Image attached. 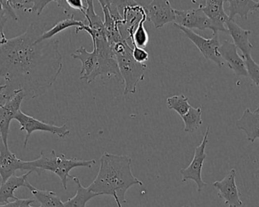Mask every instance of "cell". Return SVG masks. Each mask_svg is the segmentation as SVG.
Wrapping results in <instances>:
<instances>
[{
  "label": "cell",
  "mask_w": 259,
  "mask_h": 207,
  "mask_svg": "<svg viewBox=\"0 0 259 207\" xmlns=\"http://www.w3.org/2000/svg\"><path fill=\"white\" fill-rule=\"evenodd\" d=\"M255 112H259V104H258V108H257L256 109H255Z\"/></svg>",
  "instance_id": "836d02e7"
},
{
  "label": "cell",
  "mask_w": 259,
  "mask_h": 207,
  "mask_svg": "<svg viewBox=\"0 0 259 207\" xmlns=\"http://www.w3.org/2000/svg\"><path fill=\"white\" fill-rule=\"evenodd\" d=\"M258 9H259V0H258Z\"/></svg>",
  "instance_id": "d590c367"
},
{
  "label": "cell",
  "mask_w": 259,
  "mask_h": 207,
  "mask_svg": "<svg viewBox=\"0 0 259 207\" xmlns=\"http://www.w3.org/2000/svg\"><path fill=\"white\" fill-rule=\"evenodd\" d=\"M85 24H86V23L84 21L76 20L74 18V15H72L67 19L59 21L50 30L44 32V34L37 40L44 41L47 40V39H53V36H56V34L61 33L63 30H66V29L69 28V27H76V28H77V27H83Z\"/></svg>",
  "instance_id": "7402d4cb"
},
{
  "label": "cell",
  "mask_w": 259,
  "mask_h": 207,
  "mask_svg": "<svg viewBox=\"0 0 259 207\" xmlns=\"http://www.w3.org/2000/svg\"><path fill=\"white\" fill-rule=\"evenodd\" d=\"M100 170L94 182L88 187L100 195L116 197L121 204L127 202L126 193L134 185L143 183L133 174L131 158L105 152L100 157Z\"/></svg>",
  "instance_id": "7a4b0ae2"
},
{
  "label": "cell",
  "mask_w": 259,
  "mask_h": 207,
  "mask_svg": "<svg viewBox=\"0 0 259 207\" xmlns=\"http://www.w3.org/2000/svg\"><path fill=\"white\" fill-rule=\"evenodd\" d=\"M219 52L222 60L234 71L235 75L248 77L244 59L239 54L238 49L234 43L224 41L219 47Z\"/></svg>",
  "instance_id": "5bb4252c"
},
{
  "label": "cell",
  "mask_w": 259,
  "mask_h": 207,
  "mask_svg": "<svg viewBox=\"0 0 259 207\" xmlns=\"http://www.w3.org/2000/svg\"><path fill=\"white\" fill-rule=\"evenodd\" d=\"M5 89H6V85H0V96L2 95V94H3V92L4 91Z\"/></svg>",
  "instance_id": "1f68e13d"
},
{
  "label": "cell",
  "mask_w": 259,
  "mask_h": 207,
  "mask_svg": "<svg viewBox=\"0 0 259 207\" xmlns=\"http://www.w3.org/2000/svg\"><path fill=\"white\" fill-rule=\"evenodd\" d=\"M182 207H190V206H182Z\"/></svg>",
  "instance_id": "e575fe53"
},
{
  "label": "cell",
  "mask_w": 259,
  "mask_h": 207,
  "mask_svg": "<svg viewBox=\"0 0 259 207\" xmlns=\"http://www.w3.org/2000/svg\"><path fill=\"white\" fill-rule=\"evenodd\" d=\"M228 10L229 11L230 19L234 20L237 15H240L243 19L248 20L249 14L255 12L258 9V0H230Z\"/></svg>",
  "instance_id": "ffe728a7"
},
{
  "label": "cell",
  "mask_w": 259,
  "mask_h": 207,
  "mask_svg": "<svg viewBox=\"0 0 259 207\" xmlns=\"http://www.w3.org/2000/svg\"><path fill=\"white\" fill-rule=\"evenodd\" d=\"M8 21H9V18H4L0 21V47L4 44L8 39L4 33V27Z\"/></svg>",
  "instance_id": "4dcf8cb0"
},
{
  "label": "cell",
  "mask_w": 259,
  "mask_h": 207,
  "mask_svg": "<svg viewBox=\"0 0 259 207\" xmlns=\"http://www.w3.org/2000/svg\"><path fill=\"white\" fill-rule=\"evenodd\" d=\"M46 24L32 23L25 32L8 39L0 47V78L6 89L0 103L22 91L25 100L44 95L53 86L62 69V56L56 39L38 41Z\"/></svg>",
  "instance_id": "6da1fadb"
},
{
  "label": "cell",
  "mask_w": 259,
  "mask_h": 207,
  "mask_svg": "<svg viewBox=\"0 0 259 207\" xmlns=\"http://www.w3.org/2000/svg\"><path fill=\"white\" fill-rule=\"evenodd\" d=\"M146 18L155 28H161L165 24L175 22V12L168 0H154L143 6Z\"/></svg>",
  "instance_id": "30bf717a"
},
{
  "label": "cell",
  "mask_w": 259,
  "mask_h": 207,
  "mask_svg": "<svg viewBox=\"0 0 259 207\" xmlns=\"http://www.w3.org/2000/svg\"><path fill=\"white\" fill-rule=\"evenodd\" d=\"M175 25L181 26L187 29H198L204 30L206 29L212 30L211 21L205 15L200 8L188 10L175 9Z\"/></svg>",
  "instance_id": "7c38bea8"
},
{
  "label": "cell",
  "mask_w": 259,
  "mask_h": 207,
  "mask_svg": "<svg viewBox=\"0 0 259 207\" xmlns=\"http://www.w3.org/2000/svg\"><path fill=\"white\" fill-rule=\"evenodd\" d=\"M181 118L184 123V132L193 133L202 126V109L191 106L187 113L181 116Z\"/></svg>",
  "instance_id": "603a6c76"
},
{
  "label": "cell",
  "mask_w": 259,
  "mask_h": 207,
  "mask_svg": "<svg viewBox=\"0 0 259 207\" xmlns=\"http://www.w3.org/2000/svg\"><path fill=\"white\" fill-rule=\"evenodd\" d=\"M32 172H27L21 176H13L9 178L6 182L0 185V205L9 203V199L15 200L18 197L15 195V191L20 188H25L27 185V178Z\"/></svg>",
  "instance_id": "ac0fdd59"
},
{
  "label": "cell",
  "mask_w": 259,
  "mask_h": 207,
  "mask_svg": "<svg viewBox=\"0 0 259 207\" xmlns=\"http://www.w3.org/2000/svg\"><path fill=\"white\" fill-rule=\"evenodd\" d=\"M175 26L180 29L181 31L184 32L186 36L197 47L198 50L200 51L205 59L212 61L220 68L223 67L225 62L222 60L219 52V49L221 46L219 33H214L211 38H205L195 33L193 30H190L181 26Z\"/></svg>",
  "instance_id": "52a82bcc"
},
{
  "label": "cell",
  "mask_w": 259,
  "mask_h": 207,
  "mask_svg": "<svg viewBox=\"0 0 259 207\" xmlns=\"http://www.w3.org/2000/svg\"><path fill=\"white\" fill-rule=\"evenodd\" d=\"M25 100L22 91H15L12 97L0 103V136L3 142L8 145V136L10 129L11 121L15 119V115L21 109V105Z\"/></svg>",
  "instance_id": "ba28073f"
},
{
  "label": "cell",
  "mask_w": 259,
  "mask_h": 207,
  "mask_svg": "<svg viewBox=\"0 0 259 207\" xmlns=\"http://www.w3.org/2000/svg\"><path fill=\"white\" fill-rule=\"evenodd\" d=\"M246 64L248 77L252 79V81L259 88V65L252 59V56L243 58Z\"/></svg>",
  "instance_id": "484cf974"
},
{
  "label": "cell",
  "mask_w": 259,
  "mask_h": 207,
  "mask_svg": "<svg viewBox=\"0 0 259 207\" xmlns=\"http://www.w3.org/2000/svg\"><path fill=\"white\" fill-rule=\"evenodd\" d=\"M71 57L79 59L81 62L80 80H86L87 83L91 84L96 80V72L98 66V56L97 51L88 52L83 47H79Z\"/></svg>",
  "instance_id": "9a60e30c"
},
{
  "label": "cell",
  "mask_w": 259,
  "mask_h": 207,
  "mask_svg": "<svg viewBox=\"0 0 259 207\" xmlns=\"http://www.w3.org/2000/svg\"><path fill=\"white\" fill-rule=\"evenodd\" d=\"M236 126L246 134V138L251 143H254L259 137V112H252L247 108L243 115L236 121Z\"/></svg>",
  "instance_id": "e0dca14e"
},
{
  "label": "cell",
  "mask_w": 259,
  "mask_h": 207,
  "mask_svg": "<svg viewBox=\"0 0 259 207\" xmlns=\"http://www.w3.org/2000/svg\"><path fill=\"white\" fill-rule=\"evenodd\" d=\"M51 2L53 1H51V0H49V1L48 0H46V1H33V12H32V13H36L37 15H40L41 12L44 11V9Z\"/></svg>",
  "instance_id": "f546056e"
},
{
  "label": "cell",
  "mask_w": 259,
  "mask_h": 207,
  "mask_svg": "<svg viewBox=\"0 0 259 207\" xmlns=\"http://www.w3.org/2000/svg\"><path fill=\"white\" fill-rule=\"evenodd\" d=\"M210 132V126H208L204 135L203 139L202 142L195 149L194 156L190 165L187 168L181 169L180 173L182 176L181 182H187V180H192L197 185V191L200 193L204 188L207 187V183H205L202 178V170L204 162L207 157L205 153V148L208 142V135Z\"/></svg>",
  "instance_id": "5b68a950"
},
{
  "label": "cell",
  "mask_w": 259,
  "mask_h": 207,
  "mask_svg": "<svg viewBox=\"0 0 259 207\" xmlns=\"http://www.w3.org/2000/svg\"><path fill=\"white\" fill-rule=\"evenodd\" d=\"M224 0H206L205 5H199V8L202 9L205 15L209 18L212 25L213 34L222 31L228 33L225 24L229 19L224 9Z\"/></svg>",
  "instance_id": "4fadbf2b"
},
{
  "label": "cell",
  "mask_w": 259,
  "mask_h": 207,
  "mask_svg": "<svg viewBox=\"0 0 259 207\" xmlns=\"http://www.w3.org/2000/svg\"><path fill=\"white\" fill-rule=\"evenodd\" d=\"M15 119L17 120L21 126V131L27 132L24 141V148L27 147L30 137L34 132H49L60 138H65L68 136L70 130L66 124L57 126L53 124H48L40 120L36 119L34 117L30 116L20 110L15 115Z\"/></svg>",
  "instance_id": "8992f818"
},
{
  "label": "cell",
  "mask_w": 259,
  "mask_h": 207,
  "mask_svg": "<svg viewBox=\"0 0 259 207\" xmlns=\"http://www.w3.org/2000/svg\"><path fill=\"white\" fill-rule=\"evenodd\" d=\"M114 198H115V202H116L117 205H118V207H122V204H121V203H120L119 200H118V199L116 197H113Z\"/></svg>",
  "instance_id": "d6a6232c"
},
{
  "label": "cell",
  "mask_w": 259,
  "mask_h": 207,
  "mask_svg": "<svg viewBox=\"0 0 259 207\" xmlns=\"http://www.w3.org/2000/svg\"><path fill=\"white\" fill-rule=\"evenodd\" d=\"M132 56L134 60L140 64H146L149 58V53L145 49L140 48L135 45H133Z\"/></svg>",
  "instance_id": "83f0119b"
},
{
  "label": "cell",
  "mask_w": 259,
  "mask_h": 207,
  "mask_svg": "<svg viewBox=\"0 0 259 207\" xmlns=\"http://www.w3.org/2000/svg\"><path fill=\"white\" fill-rule=\"evenodd\" d=\"M166 103L169 109L175 111L181 117L187 114L191 107L189 103L188 97L183 94L168 97L166 100Z\"/></svg>",
  "instance_id": "cb8c5ba5"
},
{
  "label": "cell",
  "mask_w": 259,
  "mask_h": 207,
  "mask_svg": "<svg viewBox=\"0 0 259 207\" xmlns=\"http://www.w3.org/2000/svg\"><path fill=\"white\" fill-rule=\"evenodd\" d=\"M258 138H259V137H258Z\"/></svg>",
  "instance_id": "8d00e7d4"
},
{
  "label": "cell",
  "mask_w": 259,
  "mask_h": 207,
  "mask_svg": "<svg viewBox=\"0 0 259 207\" xmlns=\"http://www.w3.org/2000/svg\"><path fill=\"white\" fill-rule=\"evenodd\" d=\"M72 180L77 185V192L74 197L64 202L65 207H86L87 203L91 199L100 196L91 191L89 188L83 187L78 178L73 177Z\"/></svg>",
  "instance_id": "44dd1931"
},
{
  "label": "cell",
  "mask_w": 259,
  "mask_h": 207,
  "mask_svg": "<svg viewBox=\"0 0 259 207\" xmlns=\"http://www.w3.org/2000/svg\"><path fill=\"white\" fill-rule=\"evenodd\" d=\"M36 200L34 198L20 199L9 202L6 204L0 205V207H35L32 206V203H34Z\"/></svg>",
  "instance_id": "f1b7e54d"
},
{
  "label": "cell",
  "mask_w": 259,
  "mask_h": 207,
  "mask_svg": "<svg viewBox=\"0 0 259 207\" xmlns=\"http://www.w3.org/2000/svg\"><path fill=\"white\" fill-rule=\"evenodd\" d=\"M56 2L59 7L64 9V12L65 13L68 12V9H72L74 10L80 11V12L83 13V15H85L86 7L83 5V1H82V0H64V1L58 0Z\"/></svg>",
  "instance_id": "4316f807"
},
{
  "label": "cell",
  "mask_w": 259,
  "mask_h": 207,
  "mask_svg": "<svg viewBox=\"0 0 259 207\" xmlns=\"http://www.w3.org/2000/svg\"><path fill=\"white\" fill-rule=\"evenodd\" d=\"M25 188L33 194L35 200L39 202V207H65L60 197L54 191L37 189L29 182H27Z\"/></svg>",
  "instance_id": "d6986e66"
},
{
  "label": "cell",
  "mask_w": 259,
  "mask_h": 207,
  "mask_svg": "<svg viewBox=\"0 0 259 207\" xmlns=\"http://www.w3.org/2000/svg\"><path fill=\"white\" fill-rule=\"evenodd\" d=\"M18 170H25L33 173L30 161H24L17 157L15 153L9 150L0 136V177L1 183L6 182L9 178L15 176Z\"/></svg>",
  "instance_id": "9c48e42d"
},
{
  "label": "cell",
  "mask_w": 259,
  "mask_h": 207,
  "mask_svg": "<svg viewBox=\"0 0 259 207\" xmlns=\"http://www.w3.org/2000/svg\"><path fill=\"white\" fill-rule=\"evenodd\" d=\"M146 20H147V18L145 14L144 16L139 22L138 25L136 27L133 36L131 37L132 45L137 46L140 48L144 49L145 47H147L149 40V34L144 27V23L146 22Z\"/></svg>",
  "instance_id": "d4e9b609"
},
{
  "label": "cell",
  "mask_w": 259,
  "mask_h": 207,
  "mask_svg": "<svg viewBox=\"0 0 259 207\" xmlns=\"http://www.w3.org/2000/svg\"><path fill=\"white\" fill-rule=\"evenodd\" d=\"M116 57L120 73L124 84V95L135 94L137 85L143 80L147 69L146 64L137 63L132 56L133 48L127 40L121 41L112 46Z\"/></svg>",
  "instance_id": "277c9868"
},
{
  "label": "cell",
  "mask_w": 259,
  "mask_h": 207,
  "mask_svg": "<svg viewBox=\"0 0 259 207\" xmlns=\"http://www.w3.org/2000/svg\"><path fill=\"white\" fill-rule=\"evenodd\" d=\"M225 25L228 29V34L231 35L234 40V44L241 51L243 58L252 56L251 52L254 47L249 41L251 30H245L236 22L235 20L230 18L227 21Z\"/></svg>",
  "instance_id": "2e32d148"
},
{
  "label": "cell",
  "mask_w": 259,
  "mask_h": 207,
  "mask_svg": "<svg viewBox=\"0 0 259 207\" xmlns=\"http://www.w3.org/2000/svg\"><path fill=\"white\" fill-rule=\"evenodd\" d=\"M33 171L40 176L44 171L51 172L60 179L62 186L65 190L68 188V179H73L74 176L70 175V172L77 167H85L91 169L95 165V159L83 160L77 158L66 157L63 153H57L56 150H52L50 153L45 154L41 152L40 156L34 160L30 161Z\"/></svg>",
  "instance_id": "3957f363"
},
{
  "label": "cell",
  "mask_w": 259,
  "mask_h": 207,
  "mask_svg": "<svg viewBox=\"0 0 259 207\" xmlns=\"http://www.w3.org/2000/svg\"><path fill=\"white\" fill-rule=\"evenodd\" d=\"M236 170L232 169L222 180L213 183V187L218 191V196L225 200L228 207L243 206L240 192L236 184Z\"/></svg>",
  "instance_id": "8fae6325"
}]
</instances>
